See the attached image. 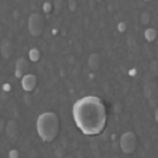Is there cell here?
Masks as SVG:
<instances>
[{
  "label": "cell",
  "mask_w": 158,
  "mask_h": 158,
  "mask_svg": "<svg viewBox=\"0 0 158 158\" xmlns=\"http://www.w3.org/2000/svg\"><path fill=\"white\" fill-rule=\"evenodd\" d=\"M73 119L82 134L88 136L99 135L106 128L108 119L106 106L97 96L82 97L74 103Z\"/></svg>",
  "instance_id": "1"
},
{
  "label": "cell",
  "mask_w": 158,
  "mask_h": 158,
  "mask_svg": "<svg viewBox=\"0 0 158 158\" xmlns=\"http://www.w3.org/2000/svg\"><path fill=\"white\" fill-rule=\"evenodd\" d=\"M36 127L40 139L44 142H52L60 131L59 117L53 112L42 113L38 116Z\"/></svg>",
  "instance_id": "2"
},
{
  "label": "cell",
  "mask_w": 158,
  "mask_h": 158,
  "mask_svg": "<svg viewBox=\"0 0 158 158\" xmlns=\"http://www.w3.org/2000/svg\"><path fill=\"white\" fill-rule=\"evenodd\" d=\"M29 31L31 35L34 37H38L44 31V19L42 15L34 13L30 16L29 18Z\"/></svg>",
  "instance_id": "3"
},
{
  "label": "cell",
  "mask_w": 158,
  "mask_h": 158,
  "mask_svg": "<svg viewBox=\"0 0 158 158\" xmlns=\"http://www.w3.org/2000/svg\"><path fill=\"white\" fill-rule=\"evenodd\" d=\"M137 147V138L133 132H126L120 137V148L124 154H132Z\"/></svg>",
  "instance_id": "4"
},
{
  "label": "cell",
  "mask_w": 158,
  "mask_h": 158,
  "mask_svg": "<svg viewBox=\"0 0 158 158\" xmlns=\"http://www.w3.org/2000/svg\"><path fill=\"white\" fill-rule=\"evenodd\" d=\"M29 69V61L23 57L19 58V59H17L16 63H15V76L17 78H22L25 74H27Z\"/></svg>",
  "instance_id": "5"
},
{
  "label": "cell",
  "mask_w": 158,
  "mask_h": 158,
  "mask_svg": "<svg viewBox=\"0 0 158 158\" xmlns=\"http://www.w3.org/2000/svg\"><path fill=\"white\" fill-rule=\"evenodd\" d=\"M21 85L25 92H32L35 90L37 85V78L33 74H25L21 78Z\"/></svg>",
  "instance_id": "6"
},
{
  "label": "cell",
  "mask_w": 158,
  "mask_h": 158,
  "mask_svg": "<svg viewBox=\"0 0 158 158\" xmlns=\"http://www.w3.org/2000/svg\"><path fill=\"white\" fill-rule=\"evenodd\" d=\"M0 52L4 59H9L11 58V56L14 53V47L11 40L9 39H3L0 43Z\"/></svg>",
  "instance_id": "7"
},
{
  "label": "cell",
  "mask_w": 158,
  "mask_h": 158,
  "mask_svg": "<svg viewBox=\"0 0 158 158\" xmlns=\"http://www.w3.org/2000/svg\"><path fill=\"white\" fill-rule=\"evenodd\" d=\"M101 63V58L97 53H93L89 57V67L92 71H97Z\"/></svg>",
  "instance_id": "8"
},
{
  "label": "cell",
  "mask_w": 158,
  "mask_h": 158,
  "mask_svg": "<svg viewBox=\"0 0 158 158\" xmlns=\"http://www.w3.org/2000/svg\"><path fill=\"white\" fill-rule=\"evenodd\" d=\"M6 132H7V136L10 138H14L17 136V124L15 121H10L7 123L6 127Z\"/></svg>",
  "instance_id": "9"
},
{
  "label": "cell",
  "mask_w": 158,
  "mask_h": 158,
  "mask_svg": "<svg viewBox=\"0 0 158 158\" xmlns=\"http://www.w3.org/2000/svg\"><path fill=\"white\" fill-rule=\"evenodd\" d=\"M156 37H157V32L155 29L150 27V29H147L144 31V38H146L147 41L153 42L155 39H156Z\"/></svg>",
  "instance_id": "10"
},
{
  "label": "cell",
  "mask_w": 158,
  "mask_h": 158,
  "mask_svg": "<svg viewBox=\"0 0 158 158\" xmlns=\"http://www.w3.org/2000/svg\"><path fill=\"white\" fill-rule=\"evenodd\" d=\"M29 57H30V59L32 60V61H34V62H37V61L40 59V52H39V50L36 49V48L32 49V50L30 51V53H29Z\"/></svg>",
  "instance_id": "11"
},
{
  "label": "cell",
  "mask_w": 158,
  "mask_h": 158,
  "mask_svg": "<svg viewBox=\"0 0 158 158\" xmlns=\"http://www.w3.org/2000/svg\"><path fill=\"white\" fill-rule=\"evenodd\" d=\"M141 21H142V23H144V24L149 23V21H150V15L148 14L147 12L142 13V15H141Z\"/></svg>",
  "instance_id": "12"
},
{
  "label": "cell",
  "mask_w": 158,
  "mask_h": 158,
  "mask_svg": "<svg viewBox=\"0 0 158 158\" xmlns=\"http://www.w3.org/2000/svg\"><path fill=\"white\" fill-rule=\"evenodd\" d=\"M69 6H70V9L72 12L75 11L76 6H77V2H76V0H69Z\"/></svg>",
  "instance_id": "13"
},
{
  "label": "cell",
  "mask_w": 158,
  "mask_h": 158,
  "mask_svg": "<svg viewBox=\"0 0 158 158\" xmlns=\"http://www.w3.org/2000/svg\"><path fill=\"white\" fill-rule=\"evenodd\" d=\"M117 29H118L119 32H121V33H123L124 31L127 30V24L124 23V22H119L118 25H117Z\"/></svg>",
  "instance_id": "14"
},
{
  "label": "cell",
  "mask_w": 158,
  "mask_h": 158,
  "mask_svg": "<svg viewBox=\"0 0 158 158\" xmlns=\"http://www.w3.org/2000/svg\"><path fill=\"white\" fill-rule=\"evenodd\" d=\"M51 10H52V4H51L50 2H45V3L43 4V11L45 13H50Z\"/></svg>",
  "instance_id": "15"
},
{
  "label": "cell",
  "mask_w": 158,
  "mask_h": 158,
  "mask_svg": "<svg viewBox=\"0 0 158 158\" xmlns=\"http://www.w3.org/2000/svg\"><path fill=\"white\" fill-rule=\"evenodd\" d=\"M9 156L10 157H18V151H16V150H12V151L9 153Z\"/></svg>",
  "instance_id": "16"
},
{
  "label": "cell",
  "mask_w": 158,
  "mask_h": 158,
  "mask_svg": "<svg viewBox=\"0 0 158 158\" xmlns=\"http://www.w3.org/2000/svg\"><path fill=\"white\" fill-rule=\"evenodd\" d=\"M146 2H150V1H153V0H144Z\"/></svg>",
  "instance_id": "17"
}]
</instances>
